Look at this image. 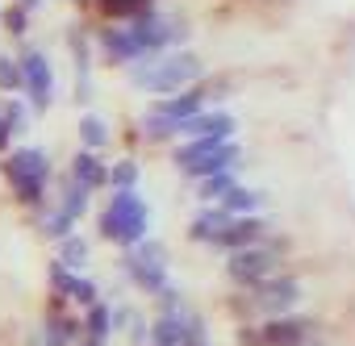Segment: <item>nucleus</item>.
<instances>
[{
	"instance_id": "obj_1",
	"label": "nucleus",
	"mask_w": 355,
	"mask_h": 346,
	"mask_svg": "<svg viewBox=\"0 0 355 346\" xmlns=\"http://www.w3.org/2000/svg\"><path fill=\"white\" fill-rule=\"evenodd\" d=\"M318 342H322V325L301 313L263 317L239 329V346H318Z\"/></svg>"
},
{
	"instance_id": "obj_2",
	"label": "nucleus",
	"mask_w": 355,
	"mask_h": 346,
	"mask_svg": "<svg viewBox=\"0 0 355 346\" xmlns=\"http://www.w3.org/2000/svg\"><path fill=\"white\" fill-rule=\"evenodd\" d=\"M101 238H109V242H117V246H138L142 238H146V230H150V213H146V201L134 192V188H121L113 201H109V209L101 213Z\"/></svg>"
},
{
	"instance_id": "obj_3",
	"label": "nucleus",
	"mask_w": 355,
	"mask_h": 346,
	"mask_svg": "<svg viewBox=\"0 0 355 346\" xmlns=\"http://www.w3.org/2000/svg\"><path fill=\"white\" fill-rule=\"evenodd\" d=\"M301 304V284L293 275H268L251 288H243V296L234 300V317H284Z\"/></svg>"
},
{
	"instance_id": "obj_4",
	"label": "nucleus",
	"mask_w": 355,
	"mask_h": 346,
	"mask_svg": "<svg viewBox=\"0 0 355 346\" xmlns=\"http://www.w3.org/2000/svg\"><path fill=\"white\" fill-rule=\"evenodd\" d=\"M284 251H288V242L276 238V234H268L263 242H255V246H247V251H230V259H226V275H230V284L251 288V284L276 275Z\"/></svg>"
},
{
	"instance_id": "obj_5",
	"label": "nucleus",
	"mask_w": 355,
	"mask_h": 346,
	"mask_svg": "<svg viewBox=\"0 0 355 346\" xmlns=\"http://www.w3.org/2000/svg\"><path fill=\"white\" fill-rule=\"evenodd\" d=\"M5 180L13 184V192H17V201H21V205H30V209H42L46 180H51L46 154H42V150H17V154L5 163Z\"/></svg>"
},
{
	"instance_id": "obj_6",
	"label": "nucleus",
	"mask_w": 355,
	"mask_h": 346,
	"mask_svg": "<svg viewBox=\"0 0 355 346\" xmlns=\"http://www.w3.org/2000/svg\"><path fill=\"white\" fill-rule=\"evenodd\" d=\"M121 271H125V280L134 284V288H142V292H159V288H167V251L159 246V242H150V238H142L138 246H130L125 255H121Z\"/></svg>"
},
{
	"instance_id": "obj_7",
	"label": "nucleus",
	"mask_w": 355,
	"mask_h": 346,
	"mask_svg": "<svg viewBox=\"0 0 355 346\" xmlns=\"http://www.w3.org/2000/svg\"><path fill=\"white\" fill-rule=\"evenodd\" d=\"M263 238H268V226L259 217H230L209 246H218V251H247V246H255Z\"/></svg>"
},
{
	"instance_id": "obj_8",
	"label": "nucleus",
	"mask_w": 355,
	"mask_h": 346,
	"mask_svg": "<svg viewBox=\"0 0 355 346\" xmlns=\"http://www.w3.org/2000/svg\"><path fill=\"white\" fill-rule=\"evenodd\" d=\"M51 284H55V296H63V300H76V304H84V309L101 300L96 284H92V280H84L80 271H67L59 259L51 263Z\"/></svg>"
},
{
	"instance_id": "obj_9",
	"label": "nucleus",
	"mask_w": 355,
	"mask_h": 346,
	"mask_svg": "<svg viewBox=\"0 0 355 346\" xmlns=\"http://www.w3.org/2000/svg\"><path fill=\"white\" fill-rule=\"evenodd\" d=\"M80 338H84V325L76 317H67L63 309L46 313V325H42V342L46 346H80Z\"/></svg>"
},
{
	"instance_id": "obj_10",
	"label": "nucleus",
	"mask_w": 355,
	"mask_h": 346,
	"mask_svg": "<svg viewBox=\"0 0 355 346\" xmlns=\"http://www.w3.org/2000/svg\"><path fill=\"white\" fill-rule=\"evenodd\" d=\"M226 221H230L226 209H201V213L189 221V238H193V242H214V238L222 234Z\"/></svg>"
},
{
	"instance_id": "obj_11",
	"label": "nucleus",
	"mask_w": 355,
	"mask_h": 346,
	"mask_svg": "<svg viewBox=\"0 0 355 346\" xmlns=\"http://www.w3.org/2000/svg\"><path fill=\"white\" fill-rule=\"evenodd\" d=\"M259 205H263V192H251V188H239V184L218 201V209H226L230 217H251Z\"/></svg>"
},
{
	"instance_id": "obj_12",
	"label": "nucleus",
	"mask_w": 355,
	"mask_h": 346,
	"mask_svg": "<svg viewBox=\"0 0 355 346\" xmlns=\"http://www.w3.org/2000/svg\"><path fill=\"white\" fill-rule=\"evenodd\" d=\"M109 334H113V309H109L105 300L88 304V317H84V338H88V342H109Z\"/></svg>"
},
{
	"instance_id": "obj_13",
	"label": "nucleus",
	"mask_w": 355,
	"mask_h": 346,
	"mask_svg": "<svg viewBox=\"0 0 355 346\" xmlns=\"http://www.w3.org/2000/svg\"><path fill=\"white\" fill-rule=\"evenodd\" d=\"M105 180H109V171H105V163H101L96 154H80V158H76V184H80V188L92 192V188H101Z\"/></svg>"
},
{
	"instance_id": "obj_14",
	"label": "nucleus",
	"mask_w": 355,
	"mask_h": 346,
	"mask_svg": "<svg viewBox=\"0 0 355 346\" xmlns=\"http://www.w3.org/2000/svg\"><path fill=\"white\" fill-rule=\"evenodd\" d=\"M59 263H63L67 271H80V275H84V267H88V242L76 238V234L59 238Z\"/></svg>"
},
{
	"instance_id": "obj_15",
	"label": "nucleus",
	"mask_w": 355,
	"mask_h": 346,
	"mask_svg": "<svg viewBox=\"0 0 355 346\" xmlns=\"http://www.w3.org/2000/svg\"><path fill=\"white\" fill-rule=\"evenodd\" d=\"M180 346H214L209 342V329H205V321H201V313H184L180 317Z\"/></svg>"
},
{
	"instance_id": "obj_16",
	"label": "nucleus",
	"mask_w": 355,
	"mask_h": 346,
	"mask_svg": "<svg viewBox=\"0 0 355 346\" xmlns=\"http://www.w3.org/2000/svg\"><path fill=\"white\" fill-rule=\"evenodd\" d=\"M113 329L130 334L134 342H146V329H150V325H146V321H142V317H138L130 304H121V309H113Z\"/></svg>"
},
{
	"instance_id": "obj_17",
	"label": "nucleus",
	"mask_w": 355,
	"mask_h": 346,
	"mask_svg": "<svg viewBox=\"0 0 355 346\" xmlns=\"http://www.w3.org/2000/svg\"><path fill=\"white\" fill-rule=\"evenodd\" d=\"M239 184V176H234V167H226V171H218V176H205V184H201V201H222L230 188Z\"/></svg>"
},
{
	"instance_id": "obj_18",
	"label": "nucleus",
	"mask_w": 355,
	"mask_h": 346,
	"mask_svg": "<svg viewBox=\"0 0 355 346\" xmlns=\"http://www.w3.org/2000/svg\"><path fill=\"white\" fill-rule=\"evenodd\" d=\"M59 209H63L71 221H76V217H84V209H88V188H80V184L71 180V184L63 188V205H59Z\"/></svg>"
},
{
	"instance_id": "obj_19",
	"label": "nucleus",
	"mask_w": 355,
	"mask_h": 346,
	"mask_svg": "<svg viewBox=\"0 0 355 346\" xmlns=\"http://www.w3.org/2000/svg\"><path fill=\"white\" fill-rule=\"evenodd\" d=\"M71 226H76V221H71V217H67L63 209H55L51 217H42V234H46L51 242H59V238H67V234H71Z\"/></svg>"
},
{
	"instance_id": "obj_20",
	"label": "nucleus",
	"mask_w": 355,
	"mask_h": 346,
	"mask_svg": "<svg viewBox=\"0 0 355 346\" xmlns=\"http://www.w3.org/2000/svg\"><path fill=\"white\" fill-rule=\"evenodd\" d=\"M109 180L117 184V192H121V188H134V184H138V167H134V163H117V167L109 171Z\"/></svg>"
},
{
	"instance_id": "obj_21",
	"label": "nucleus",
	"mask_w": 355,
	"mask_h": 346,
	"mask_svg": "<svg viewBox=\"0 0 355 346\" xmlns=\"http://www.w3.org/2000/svg\"><path fill=\"white\" fill-rule=\"evenodd\" d=\"M84 142H88V146H101V142H105V125L88 117V121H84Z\"/></svg>"
},
{
	"instance_id": "obj_22",
	"label": "nucleus",
	"mask_w": 355,
	"mask_h": 346,
	"mask_svg": "<svg viewBox=\"0 0 355 346\" xmlns=\"http://www.w3.org/2000/svg\"><path fill=\"white\" fill-rule=\"evenodd\" d=\"M0 84H5V88H13V84H17V75H13V67H9V63H0Z\"/></svg>"
},
{
	"instance_id": "obj_23",
	"label": "nucleus",
	"mask_w": 355,
	"mask_h": 346,
	"mask_svg": "<svg viewBox=\"0 0 355 346\" xmlns=\"http://www.w3.org/2000/svg\"><path fill=\"white\" fill-rule=\"evenodd\" d=\"M26 346H46V342H42V334H30V338H26Z\"/></svg>"
},
{
	"instance_id": "obj_24",
	"label": "nucleus",
	"mask_w": 355,
	"mask_h": 346,
	"mask_svg": "<svg viewBox=\"0 0 355 346\" xmlns=\"http://www.w3.org/2000/svg\"><path fill=\"white\" fill-rule=\"evenodd\" d=\"M80 346H105V342H88V338H80Z\"/></svg>"
}]
</instances>
